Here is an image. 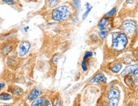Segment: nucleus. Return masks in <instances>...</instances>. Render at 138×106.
Here are the masks:
<instances>
[{
  "instance_id": "obj_2",
  "label": "nucleus",
  "mask_w": 138,
  "mask_h": 106,
  "mask_svg": "<svg viewBox=\"0 0 138 106\" xmlns=\"http://www.w3.org/2000/svg\"><path fill=\"white\" fill-rule=\"evenodd\" d=\"M69 12L66 6H61L56 8L52 12V19L55 20H64L68 16Z\"/></svg>"
},
{
  "instance_id": "obj_23",
  "label": "nucleus",
  "mask_w": 138,
  "mask_h": 106,
  "mask_svg": "<svg viewBox=\"0 0 138 106\" xmlns=\"http://www.w3.org/2000/svg\"><path fill=\"white\" fill-rule=\"evenodd\" d=\"M92 55H93V53H92V52H89V51H88V52H86V53H85V54H84L83 60H88V58H89L90 57L92 56Z\"/></svg>"
},
{
  "instance_id": "obj_21",
  "label": "nucleus",
  "mask_w": 138,
  "mask_h": 106,
  "mask_svg": "<svg viewBox=\"0 0 138 106\" xmlns=\"http://www.w3.org/2000/svg\"><path fill=\"white\" fill-rule=\"evenodd\" d=\"M54 106H62V102L60 98H57L54 100Z\"/></svg>"
},
{
  "instance_id": "obj_18",
  "label": "nucleus",
  "mask_w": 138,
  "mask_h": 106,
  "mask_svg": "<svg viewBox=\"0 0 138 106\" xmlns=\"http://www.w3.org/2000/svg\"><path fill=\"white\" fill-rule=\"evenodd\" d=\"M125 82L126 83L127 85H130V84H132L133 82V79L131 77L128 76H127L125 78Z\"/></svg>"
},
{
  "instance_id": "obj_22",
  "label": "nucleus",
  "mask_w": 138,
  "mask_h": 106,
  "mask_svg": "<svg viewBox=\"0 0 138 106\" xmlns=\"http://www.w3.org/2000/svg\"><path fill=\"white\" fill-rule=\"evenodd\" d=\"M73 2H74V5H75L76 8L79 10V8H80V5H81L80 0H74V1H73Z\"/></svg>"
},
{
  "instance_id": "obj_11",
  "label": "nucleus",
  "mask_w": 138,
  "mask_h": 106,
  "mask_svg": "<svg viewBox=\"0 0 138 106\" xmlns=\"http://www.w3.org/2000/svg\"><path fill=\"white\" fill-rule=\"evenodd\" d=\"M110 106H118L119 102V96H114L109 98Z\"/></svg>"
},
{
  "instance_id": "obj_5",
  "label": "nucleus",
  "mask_w": 138,
  "mask_h": 106,
  "mask_svg": "<svg viewBox=\"0 0 138 106\" xmlns=\"http://www.w3.org/2000/svg\"><path fill=\"white\" fill-rule=\"evenodd\" d=\"M42 92L38 88H34L31 90V91L30 92L29 96H28V101H33V100H35L36 98H38V96L41 95Z\"/></svg>"
},
{
  "instance_id": "obj_17",
  "label": "nucleus",
  "mask_w": 138,
  "mask_h": 106,
  "mask_svg": "<svg viewBox=\"0 0 138 106\" xmlns=\"http://www.w3.org/2000/svg\"><path fill=\"white\" fill-rule=\"evenodd\" d=\"M48 4L51 8L55 7L58 4V0H48Z\"/></svg>"
},
{
  "instance_id": "obj_15",
  "label": "nucleus",
  "mask_w": 138,
  "mask_h": 106,
  "mask_svg": "<svg viewBox=\"0 0 138 106\" xmlns=\"http://www.w3.org/2000/svg\"><path fill=\"white\" fill-rule=\"evenodd\" d=\"M23 93V90L19 87H15L14 89V93L15 95H21Z\"/></svg>"
},
{
  "instance_id": "obj_27",
  "label": "nucleus",
  "mask_w": 138,
  "mask_h": 106,
  "mask_svg": "<svg viewBox=\"0 0 138 106\" xmlns=\"http://www.w3.org/2000/svg\"><path fill=\"white\" fill-rule=\"evenodd\" d=\"M45 106H51V103L49 102V101H48V100H46V101H45Z\"/></svg>"
},
{
  "instance_id": "obj_20",
  "label": "nucleus",
  "mask_w": 138,
  "mask_h": 106,
  "mask_svg": "<svg viewBox=\"0 0 138 106\" xmlns=\"http://www.w3.org/2000/svg\"><path fill=\"white\" fill-rule=\"evenodd\" d=\"M81 66H82V70L84 71H86L88 69V66H87V60H83L81 63Z\"/></svg>"
},
{
  "instance_id": "obj_9",
  "label": "nucleus",
  "mask_w": 138,
  "mask_h": 106,
  "mask_svg": "<svg viewBox=\"0 0 138 106\" xmlns=\"http://www.w3.org/2000/svg\"><path fill=\"white\" fill-rule=\"evenodd\" d=\"M45 98L44 97H39L36 98L35 100H33V102L31 104V106H43L45 104Z\"/></svg>"
},
{
  "instance_id": "obj_12",
  "label": "nucleus",
  "mask_w": 138,
  "mask_h": 106,
  "mask_svg": "<svg viewBox=\"0 0 138 106\" xmlns=\"http://www.w3.org/2000/svg\"><path fill=\"white\" fill-rule=\"evenodd\" d=\"M12 98V95L7 93H2L0 94V99L2 100H9Z\"/></svg>"
},
{
  "instance_id": "obj_30",
  "label": "nucleus",
  "mask_w": 138,
  "mask_h": 106,
  "mask_svg": "<svg viewBox=\"0 0 138 106\" xmlns=\"http://www.w3.org/2000/svg\"><path fill=\"white\" fill-rule=\"evenodd\" d=\"M8 106V105H5V106Z\"/></svg>"
},
{
  "instance_id": "obj_6",
  "label": "nucleus",
  "mask_w": 138,
  "mask_h": 106,
  "mask_svg": "<svg viewBox=\"0 0 138 106\" xmlns=\"http://www.w3.org/2000/svg\"><path fill=\"white\" fill-rule=\"evenodd\" d=\"M138 68V65L135 64L132 65H130V66H127L126 68H125L124 70L122 72V76H126L128 74H131V73H133V72Z\"/></svg>"
},
{
  "instance_id": "obj_8",
  "label": "nucleus",
  "mask_w": 138,
  "mask_h": 106,
  "mask_svg": "<svg viewBox=\"0 0 138 106\" xmlns=\"http://www.w3.org/2000/svg\"><path fill=\"white\" fill-rule=\"evenodd\" d=\"M109 24V20L106 17H104V18H102L100 21L99 22L98 24V28L100 29V30H106L107 29V27L108 26Z\"/></svg>"
},
{
  "instance_id": "obj_19",
  "label": "nucleus",
  "mask_w": 138,
  "mask_h": 106,
  "mask_svg": "<svg viewBox=\"0 0 138 106\" xmlns=\"http://www.w3.org/2000/svg\"><path fill=\"white\" fill-rule=\"evenodd\" d=\"M86 8H87V10H86V12L84 13V15H83V16H82V19H85L86 18V17L88 16L89 12H90V11H91V10H92V6H87Z\"/></svg>"
},
{
  "instance_id": "obj_14",
  "label": "nucleus",
  "mask_w": 138,
  "mask_h": 106,
  "mask_svg": "<svg viewBox=\"0 0 138 106\" xmlns=\"http://www.w3.org/2000/svg\"><path fill=\"white\" fill-rule=\"evenodd\" d=\"M11 50H12L11 47L9 46V45H6L5 47H3V49H2V54H3L4 56H6Z\"/></svg>"
},
{
  "instance_id": "obj_16",
  "label": "nucleus",
  "mask_w": 138,
  "mask_h": 106,
  "mask_svg": "<svg viewBox=\"0 0 138 106\" xmlns=\"http://www.w3.org/2000/svg\"><path fill=\"white\" fill-rule=\"evenodd\" d=\"M109 30L107 29H106V30H101L100 32H99V36L102 39H105V38L107 36V33H108Z\"/></svg>"
},
{
  "instance_id": "obj_7",
  "label": "nucleus",
  "mask_w": 138,
  "mask_h": 106,
  "mask_svg": "<svg viewBox=\"0 0 138 106\" xmlns=\"http://www.w3.org/2000/svg\"><path fill=\"white\" fill-rule=\"evenodd\" d=\"M106 82V77L104 76V74H98L90 81V83H98V82Z\"/></svg>"
},
{
  "instance_id": "obj_28",
  "label": "nucleus",
  "mask_w": 138,
  "mask_h": 106,
  "mask_svg": "<svg viewBox=\"0 0 138 106\" xmlns=\"http://www.w3.org/2000/svg\"><path fill=\"white\" fill-rule=\"evenodd\" d=\"M4 86H5L4 83H1V82H0V90H1V88H3Z\"/></svg>"
},
{
  "instance_id": "obj_4",
  "label": "nucleus",
  "mask_w": 138,
  "mask_h": 106,
  "mask_svg": "<svg viewBox=\"0 0 138 106\" xmlns=\"http://www.w3.org/2000/svg\"><path fill=\"white\" fill-rule=\"evenodd\" d=\"M30 44L27 41H23L20 42L19 47L18 54L20 57H23L26 55L30 50Z\"/></svg>"
},
{
  "instance_id": "obj_26",
  "label": "nucleus",
  "mask_w": 138,
  "mask_h": 106,
  "mask_svg": "<svg viewBox=\"0 0 138 106\" xmlns=\"http://www.w3.org/2000/svg\"><path fill=\"white\" fill-rule=\"evenodd\" d=\"M4 2L7 3H9L10 5H14L15 3H14V0H3Z\"/></svg>"
},
{
  "instance_id": "obj_13",
  "label": "nucleus",
  "mask_w": 138,
  "mask_h": 106,
  "mask_svg": "<svg viewBox=\"0 0 138 106\" xmlns=\"http://www.w3.org/2000/svg\"><path fill=\"white\" fill-rule=\"evenodd\" d=\"M122 64L121 63H117L114 66H113L111 68V70H112V72L114 73H118L120 71L121 68H122Z\"/></svg>"
},
{
  "instance_id": "obj_25",
  "label": "nucleus",
  "mask_w": 138,
  "mask_h": 106,
  "mask_svg": "<svg viewBox=\"0 0 138 106\" xmlns=\"http://www.w3.org/2000/svg\"><path fill=\"white\" fill-rule=\"evenodd\" d=\"M115 12H116V8H112V9H111V10H110V11H109L107 14H106V16H107V17L112 16V15H113Z\"/></svg>"
},
{
  "instance_id": "obj_24",
  "label": "nucleus",
  "mask_w": 138,
  "mask_h": 106,
  "mask_svg": "<svg viewBox=\"0 0 138 106\" xmlns=\"http://www.w3.org/2000/svg\"><path fill=\"white\" fill-rule=\"evenodd\" d=\"M58 58H59V56H58V54H56V55H54L53 56V58H52V63H53V64L56 65L58 63V59H59Z\"/></svg>"
},
{
  "instance_id": "obj_29",
  "label": "nucleus",
  "mask_w": 138,
  "mask_h": 106,
  "mask_svg": "<svg viewBox=\"0 0 138 106\" xmlns=\"http://www.w3.org/2000/svg\"><path fill=\"white\" fill-rule=\"evenodd\" d=\"M132 74H134V75H138V69H136V70H135V71H134Z\"/></svg>"
},
{
  "instance_id": "obj_3",
  "label": "nucleus",
  "mask_w": 138,
  "mask_h": 106,
  "mask_svg": "<svg viewBox=\"0 0 138 106\" xmlns=\"http://www.w3.org/2000/svg\"><path fill=\"white\" fill-rule=\"evenodd\" d=\"M122 29L125 33L128 35H132L136 30V24L134 21L127 20L122 24Z\"/></svg>"
},
{
  "instance_id": "obj_1",
  "label": "nucleus",
  "mask_w": 138,
  "mask_h": 106,
  "mask_svg": "<svg viewBox=\"0 0 138 106\" xmlns=\"http://www.w3.org/2000/svg\"><path fill=\"white\" fill-rule=\"evenodd\" d=\"M128 42L127 37L125 33H119L112 38V48L116 51H122L126 47Z\"/></svg>"
},
{
  "instance_id": "obj_10",
  "label": "nucleus",
  "mask_w": 138,
  "mask_h": 106,
  "mask_svg": "<svg viewBox=\"0 0 138 106\" xmlns=\"http://www.w3.org/2000/svg\"><path fill=\"white\" fill-rule=\"evenodd\" d=\"M114 96H119V91L116 89H111L108 92L107 97L109 99L111 97H114Z\"/></svg>"
}]
</instances>
